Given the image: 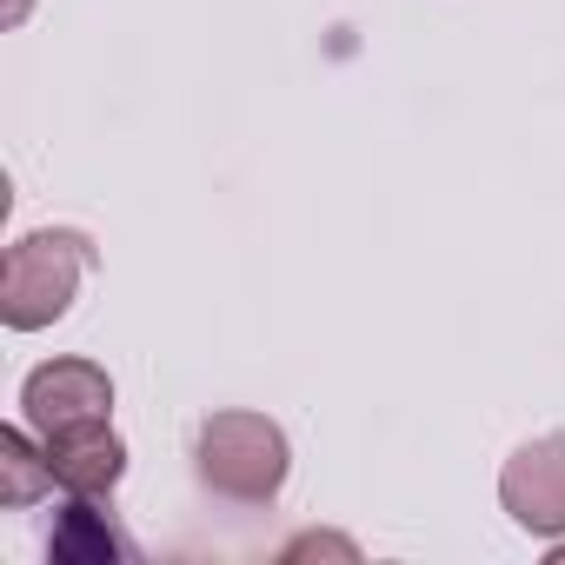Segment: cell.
<instances>
[{
    "label": "cell",
    "mask_w": 565,
    "mask_h": 565,
    "mask_svg": "<svg viewBox=\"0 0 565 565\" xmlns=\"http://www.w3.org/2000/svg\"><path fill=\"white\" fill-rule=\"evenodd\" d=\"M499 499L525 532H565V433L519 446L499 472Z\"/></svg>",
    "instance_id": "277c9868"
},
{
    "label": "cell",
    "mask_w": 565,
    "mask_h": 565,
    "mask_svg": "<svg viewBox=\"0 0 565 565\" xmlns=\"http://www.w3.org/2000/svg\"><path fill=\"white\" fill-rule=\"evenodd\" d=\"M94 266V246L81 233H21L8 246V266H0V320L14 333H34V327H54L67 307H74V287L81 273Z\"/></svg>",
    "instance_id": "6da1fadb"
},
{
    "label": "cell",
    "mask_w": 565,
    "mask_h": 565,
    "mask_svg": "<svg viewBox=\"0 0 565 565\" xmlns=\"http://www.w3.org/2000/svg\"><path fill=\"white\" fill-rule=\"evenodd\" d=\"M47 466H54V479H61L67 492L100 499V492L120 486V472H127V446L114 439L107 419H81V426L47 433Z\"/></svg>",
    "instance_id": "5b68a950"
},
{
    "label": "cell",
    "mask_w": 565,
    "mask_h": 565,
    "mask_svg": "<svg viewBox=\"0 0 565 565\" xmlns=\"http://www.w3.org/2000/svg\"><path fill=\"white\" fill-rule=\"evenodd\" d=\"M21 406H28V426L47 439V433H61V426H81V419H107L114 380H107L94 360H54V366H34V373H28Z\"/></svg>",
    "instance_id": "3957f363"
},
{
    "label": "cell",
    "mask_w": 565,
    "mask_h": 565,
    "mask_svg": "<svg viewBox=\"0 0 565 565\" xmlns=\"http://www.w3.org/2000/svg\"><path fill=\"white\" fill-rule=\"evenodd\" d=\"M200 479L226 499L266 505L287 486V433L259 413H213L200 426Z\"/></svg>",
    "instance_id": "7a4b0ae2"
},
{
    "label": "cell",
    "mask_w": 565,
    "mask_h": 565,
    "mask_svg": "<svg viewBox=\"0 0 565 565\" xmlns=\"http://www.w3.org/2000/svg\"><path fill=\"white\" fill-rule=\"evenodd\" d=\"M54 466H47V446L34 452L28 433H0V505H34L41 492H54Z\"/></svg>",
    "instance_id": "52a82bcc"
},
{
    "label": "cell",
    "mask_w": 565,
    "mask_h": 565,
    "mask_svg": "<svg viewBox=\"0 0 565 565\" xmlns=\"http://www.w3.org/2000/svg\"><path fill=\"white\" fill-rule=\"evenodd\" d=\"M54 558H74V565H107V558H134V545L120 539V525L100 512V499L74 492V505L61 512L54 525Z\"/></svg>",
    "instance_id": "8992f818"
}]
</instances>
